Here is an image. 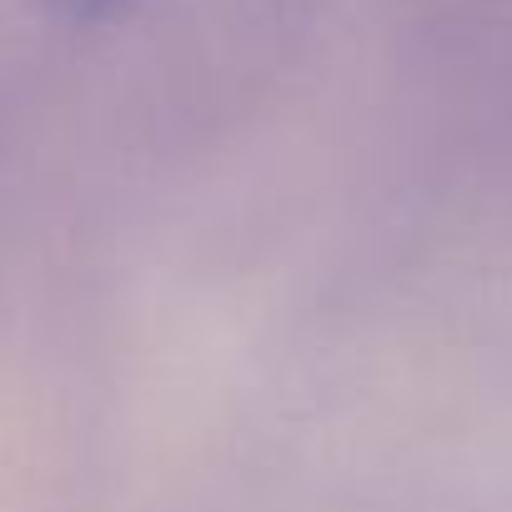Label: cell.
I'll return each mask as SVG.
<instances>
[{"instance_id": "1", "label": "cell", "mask_w": 512, "mask_h": 512, "mask_svg": "<svg viewBox=\"0 0 512 512\" xmlns=\"http://www.w3.org/2000/svg\"><path fill=\"white\" fill-rule=\"evenodd\" d=\"M141 0H46V11L61 16V21H76V26H96V21H111L121 11H136Z\"/></svg>"}]
</instances>
